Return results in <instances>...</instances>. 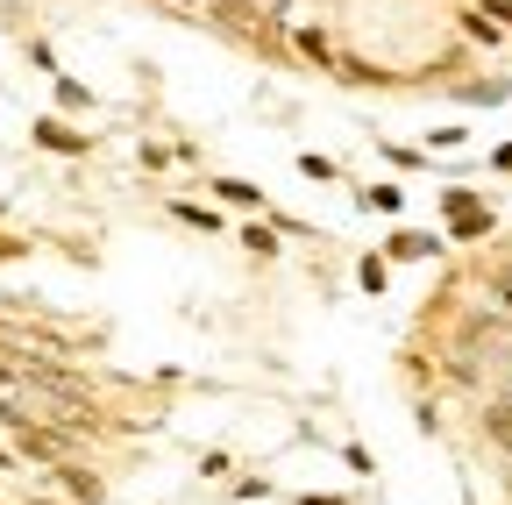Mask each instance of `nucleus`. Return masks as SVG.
I'll return each instance as SVG.
<instances>
[{"instance_id":"obj_1","label":"nucleus","mask_w":512,"mask_h":505,"mask_svg":"<svg viewBox=\"0 0 512 505\" xmlns=\"http://www.w3.org/2000/svg\"><path fill=\"white\" fill-rule=\"evenodd\" d=\"M448 257V235L434 228H392L384 235V264H441Z\"/></svg>"},{"instance_id":"obj_2","label":"nucleus","mask_w":512,"mask_h":505,"mask_svg":"<svg viewBox=\"0 0 512 505\" xmlns=\"http://www.w3.org/2000/svg\"><path fill=\"white\" fill-rule=\"evenodd\" d=\"M292 50L306 57V65H320L328 79H342V43H335V29H320V22H292Z\"/></svg>"},{"instance_id":"obj_3","label":"nucleus","mask_w":512,"mask_h":505,"mask_svg":"<svg viewBox=\"0 0 512 505\" xmlns=\"http://www.w3.org/2000/svg\"><path fill=\"white\" fill-rule=\"evenodd\" d=\"M477 434L491 441L498 456H512V392H491V399L477 406Z\"/></svg>"},{"instance_id":"obj_4","label":"nucleus","mask_w":512,"mask_h":505,"mask_svg":"<svg viewBox=\"0 0 512 505\" xmlns=\"http://www.w3.org/2000/svg\"><path fill=\"white\" fill-rule=\"evenodd\" d=\"M29 136H36V150H57V157H86L93 150V136H79L72 121H57V114H43Z\"/></svg>"},{"instance_id":"obj_5","label":"nucleus","mask_w":512,"mask_h":505,"mask_svg":"<svg viewBox=\"0 0 512 505\" xmlns=\"http://www.w3.org/2000/svg\"><path fill=\"white\" fill-rule=\"evenodd\" d=\"M207 193H214L221 207H235V214H264V207H271V200H264V185H249V178H228V171H221V178H207Z\"/></svg>"},{"instance_id":"obj_6","label":"nucleus","mask_w":512,"mask_h":505,"mask_svg":"<svg viewBox=\"0 0 512 505\" xmlns=\"http://www.w3.org/2000/svg\"><path fill=\"white\" fill-rule=\"evenodd\" d=\"M164 214H171V221H185L192 235H214V242L228 235V214H221V207H200V200H164Z\"/></svg>"},{"instance_id":"obj_7","label":"nucleus","mask_w":512,"mask_h":505,"mask_svg":"<svg viewBox=\"0 0 512 505\" xmlns=\"http://www.w3.org/2000/svg\"><path fill=\"white\" fill-rule=\"evenodd\" d=\"M356 285H363L370 299L392 292V264H384V249H363V257H356Z\"/></svg>"},{"instance_id":"obj_8","label":"nucleus","mask_w":512,"mask_h":505,"mask_svg":"<svg viewBox=\"0 0 512 505\" xmlns=\"http://www.w3.org/2000/svg\"><path fill=\"white\" fill-rule=\"evenodd\" d=\"M356 207H370V214H406V185H392V178H384V185H363Z\"/></svg>"},{"instance_id":"obj_9","label":"nucleus","mask_w":512,"mask_h":505,"mask_svg":"<svg viewBox=\"0 0 512 505\" xmlns=\"http://www.w3.org/2000/svg\"><path fill=\"white\" fill-rule=\"evenodd\" d=\"M484 235H498V214H491V207H477V214H456V221H448V242H484Z\"/></svg>"},{"instance_id":"obj_10","label":"nucleus","mask_w":512,"mask_h":505,"mask_svg":"<svg viewBox=\"0 0 512 505\" xmlns=\"http://www.w3.org/2000/svg\"><path fill=\"white\" fill-rule=\"evenodd\" d=\"M235 242L249 249V257H278V221H249V228H242Z\"/></svg>"},{"instance_id":"obj_11","label":"nucleus","mask_w":512,"mask_h":505,"mask_svg":"<svg viewBox=\"0 0 512 505\" xmlns=\"http://www.w3.org/2000/svg\"><path fill=\"white\" fill-rule=\"evenodd\" d=\"M463 100H477V107H498V100H512V79H470V86H456Z\"/></svg>"},{"instance_id":"obj_12","label":"nucleus","mask_w":512,"mask_h":505,"mask_svg":"<svg viewBox=\"0 0 512 505\" xmlns=\"http://www.w3.org/2000/svg\"><path fill=\"white\" fill-rule=\"evenodd\" d=\"M299 171H306L313 185H342V164H335V157H320V150H299Z\"/></svg>"},{"instance_id":"obj_13","label":"nucleus","mask_w":512,"mask_h":505,"mask_svg":"<svg viewBox=\"0 0 512 505\" xmlns=\"http://www.w3.org/2000/svg\"><path fill=\"white\" fill-rule=\"evenodd\" d=\"M377 150H384V164H399V171H420L427 164V150H413V143H384L377 136Z\"/></svg>"},{"instance_id":"obj_14","label":"nucleus","mask_w":512,"mask_h":505,"mask_svg":"<svg viewBox=\"0 0 512 505\" xmlns=\"http://www.w3.org/2000/svg\"><path fill=\"white\" fill-rule=\"evenodd\" d=\"M470 143V129H427V157H441V150H463Z\"/></svg>"},{"instance_id":"obj_15","label":"nucleus","mask_w":512,"mask_h":505,"mask_svg":"<svg viewBox=\"0 0 512 505\" xmlns=\"http://www.w3.org/2000/svg\"><path fill=\"white\" fill-rule=\"evenodd\" d=\"M228 470H235L228 449H200V477H228Z\"/></svg>"},{"instance_id":"obj_16","label":"nucleus","mask_w":512,"mask_h":505,"mask_svg":"<svg viewBox=\"0 0 512 505\" xmlns=\"http://www.w3.org/2000/svg\"><path fill=\"white\" fill-rule=\"evenodd\" d=\"M57 100H64V107H93V93H86L79 79H64V72H57Z\"/></svg>"},{"instance_id":"obj_17","label":"nucleus","mask_w":512,"mask_h":505,"mask_svg":"<svg viewBox=\"0 0 512 505\" xmlns=\"http://www.w3.org/2000/svg\"><path fill=\"white\" fill-rule=\"evenodd\" d=\"M342 463H349L356 477H377V463H370V449H363V441H349V449H342Z\"/></svg>"},{"instance_id":"obj_18","label":"nucleus","mask_w":512,"mask_h":505,"mask_svg":"<svg viewBox=\"0 0 512 505\" xmlns=\"http://www.w3.org/2000/svg\"><path fill=\"white\" fill-rule=\"evenodd\" d=\"M271 491H278L271 477H235V498H271Z\"/></svg>"},{"instance_id":"obj_19","label":"nucleus","mask_w":512,"mask_h":505,"mask_svg":"<svg viewBox=\"0 0 512 505\" xmlns=\"http://www.w3.org/2000/svg\"><path fill=\"white\" fill-rule=\"evenodd\" d=\"M491 171H505V178H512V143H498V150H491Z\"/></svg>"},{"instance_id":"obj_20","label":"nucleus","mask_w":512,"mask_h":505,"mask_svg":"<svg viewBox=\"0 0 512 505\" xmlns=\"http://www.w3.org/2000/svg\"><path fill=\"white\" fill-rule=\"evenodd\" d=\"M299 505H349V498H320V491H306V498H299Z\"/></svg>"}]
</instances>
